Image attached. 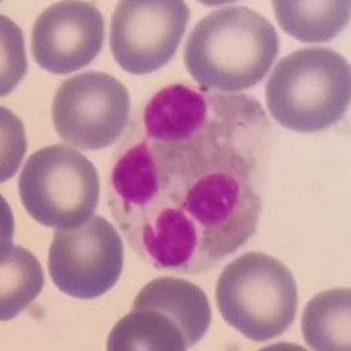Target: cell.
<instances>
[{
	"mask_svg": "<svg viewBox=\"0 0 351 351\" xmlns=\"http://www.w3.org/2000/svg\"><path fill=\"white\" fill-rule=\"evenodd\" d=\"M109 178V211L158 271L199 274L253 237L262 213L271 125L237 93L162 88Z\"/></svg>",
	"mask_w": 351,
	"mask_h": 351,
	"instance_id": "cell-1",
	"label": "cell"
},
{
	"mask_svg": "<svg viewBox=\"0 0 351 351\" xmlns=\"http://www.w3.org/2000/svg\"><path fill=\"white\" fill-rule=\"evenodd\" d=\"M280 51L274 25L243 5L209 12L184 44V65L200 90L244 92L267 76Z\"/></svg>",
	"mask_w": 351,
	"mask_h": 351,
	"instance_id": "cell-2",
	"label": "cell"
},
{
	"mask_svg": "<svg viewBox=\"0 0 351 351\" xmlns=\"http://www.w3.org/2000/svg\"><path fill=\"white\" fill-rule=\"evenodd\" d=\"M350 99V64L343 55L327 48L290 53L276 65L265 84V102L272 120L302 134L339 123Z\"/></svg>",
	"mask_w": 351,
	"mask_h": 351,
	"instance_id": "cell-3",
	"label": "cell"
},
{
	"mask_svg": "<svg viewBox=\"0 0 351 351\" xmlns=\"http://www.w3.org/2000/svg\"><path fill=\"white\" fill-rule=\"evenodd\" d=\"M211 324L202 288L164 276L137 293L130 313L112 327L109 351H184L195 346Z\"/></svg>",
	"mask_w": 351,
	"mask_h": 351,
	"instance_id": "cell-4",
	"label": "cell"
},
{
	"mask_svg": "<svg viewBox=\"0 0 351 351\" xmlns=\"http://www.w3.org/2000/svg\"><path fill=\"white\" fill-rule=\"evenodd\" d=\"M216 302L230 327L255 343H265L293 324L297 285L283 262L250 252L232 260L219 274Z\"/></svg>",
	"mask_w": 351,
	"mask_h": 351,
	"instance_id": "cell-5",
	"label": "cell"
},
{
	"mask_svg": "<svg viewBox=\"0 0 351 351\" xmlns=\"http://www.w3.org/2000/svg\"><path fill=\"white\" fill-rule=\"evenodd\" d=\"M18 188L25 211L37 223L76 228L93 216L100 180L95 165L76 148L53 144L27 160Z\"/></svg>",
	"mask_w": 351,
	"mask_h": 351,
	"instance_id": "cell-6",
	"label": "cell"
},
{
	"mask_svg": "<svg viewBox=\"0 0 351 351\" xmlns=\"http://www.w3.org/2000/svg\"><path fill=\"white\" fill-rule=\"evenodd\" d=\"M56 134L74 148L99 152L120 139L130 118V95L106 72H83L58 86L53 99Z\"/></svg>",
	"mask_w": 351,
	"mask_h": 351,
	"instance_id": "cell-7",
	"label": "cell"
},
{
	"mask_svg": "<svg viewBox=\"0 0 351 351\" xmlns=\"http://www.w3.org/2000/svg\"><path fill=\"white\" fill-rule=\"evenodd\" d=\"M48 265L53 283L65 295L97 299L120 280L123 243L108 219L93 215L76 228H56Z\"/></svg>",
	"mask_w": 351,
	"mask_h": 351,
	"instance_id": "cell-8",
	"label": "cell"
},
{
	"mask_svg": "<svg viewBox=\"0 0 351 351\" xmlns=\"http://www.w3.org/2000/svg\"><path fill=\"white\" fill-rule=\"evenodd\" d=\"M190 20L181 0H123L111 18L109 46L116 64L144 76L172 60Z\"/></svg>",
	"mask_w": 351,
	"mask_h": 351,
	"instance_id": "cell-9",
	"label": "cell"
},
{
	"mask_svg": "<svg viewBox=\"0 0 351 351\" xmlns=\"http://www.w3.org/2000/svg\"><path fill=\"white\" fill-rule=\"evenodd\" d=\"M104 34V16L95 4L58 2L44 9L34 25V58L51 74H71L95 60Z\"/></svg>",
	"mask_w": 351,
	"mask_h": 351,
	"instance_id": "cell-10",
	"label": "cell"
},
{
	"mask_svg": "<svg viewBox=\"0 0 351 351\" xmlns=\"http://www.w3.org/2000/svg\"><path fill=\"white\" fill-rule=\"evenodd\" d=\"M278 23L288 36L302 43H325L350 21L348 0H276Z\"/></svg>",
	"mask_w": 351,
	"mask_h": 351,
	"instance_id": "cell-11",
	"label": "cell"
},
{
	"mask_svg": "<svg viewBox=\"0 0 351 351\" xmlns=\"http://www.w3.org/2000/svg\"><path fill=\"white\" fill-rule=\"evenodd\" d=\"M351 291L334 288L322 291L307 302L302 313V335L311 350H350Z\"/></svg>",
	"mask_w": 351,
	"mask_h": 351,
	"instance_id": "cell-12",
	"label": "cell"
},
{
	"mask_svg": "<svg viewBox=\"0 0 351 351\" xmlns=\"http://www.w3.org/2000/svg\"><path fill=\"white\" fill-rule=\"evenodd\" d=\"M44 287L40 263L16 244H4L0 256V318L12 319L30 306Z\"/></svg>",
	"mask_w": 351,
	"mask_h": 351,
	"instance_id": "cell-13",
	"label": "cell"
},
{
	"mask_svg": "<svg viewBox=\"0 0 351 351\" xmlns=\"http://www.w3.org/2000/svg\"><path fill=\"white\" fill-rule=\"evenodd\" d=\"M27 71L20 28L2 16V95H8Z\"/></svg>",
	"mask_w": 351,
	"mask_h": 351,
	"instance_id": "cell-14",
	"label": "cell"
},
{
	"mask_svg": "<svg viewBox=\"0 0 351 351\" xmlns=\"http://www.w3.org/2000/svg\"><path fill=\"white\" fill-rule=\"evenodd\" d=\"M2 128H4V139L9 141V146L14 144V148H5L2 155V181H4L9 180L16 171L18 162L25 153V139L23 125L8 109H2Z\"/></svg>",
	"mask_w": 351,
	"mask_h": 351,
	"instance_id": "cell-15",
	"label": "cell"
}]
</instances>
